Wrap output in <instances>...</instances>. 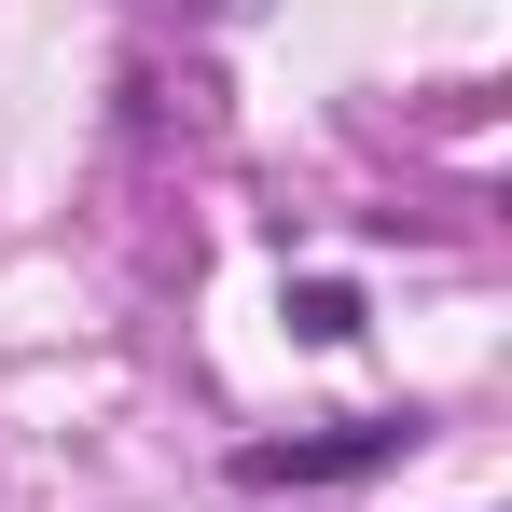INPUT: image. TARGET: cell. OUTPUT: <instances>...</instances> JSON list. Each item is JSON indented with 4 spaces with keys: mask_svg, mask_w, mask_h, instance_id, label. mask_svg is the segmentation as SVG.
I'll list each match as a JSON object with an SVG mask.
<instances>
[{
    "mask_svg": "<svg viewBox=\"0 0 512 512\" xmlns=\"http://www.w3.org/2000/svg\"><path fill=\"white\" fill-rule=\"evenodd\" d=\"M416 443V416H346V429H291V443H250L236 485H346V471H388Z\"/></svg>",
    "mask_w": 512,
    "mask_h": 512,
    "instance_id": "1",
    "label": "cell"
},
{
    "mask_svg": "<svg viewBox=\"0 0 512 512\" xmlns=\"http://www.w3.org/2000/svg\"><path fill=\"white\" fill-rule=\"evenodd\" d=\"M291 333H305V346H346V333H360V291H346V277H305V291H291Z\"/></svg>",
    "mask_w": 512,
    "mask_h": 512,
    "instance_id": "2",
    "label": "cell"
}]
</instances>
